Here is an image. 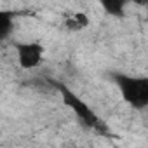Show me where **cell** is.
I'll return each mask as SVG.
<instances>
[{
    "label": "cell",
    "mask_w": 148,
    "mask_h": 148,
    "mask_svg": "<svg viewBox=\"0 0 148 148\" xmlns=\"http://www.w3.org/2000/svg\"><path fill=\"white\" fill-rule=\"evenodd\" d=\"M64 26H66V30H70V32H79V30H82V26L77 23V19L75 18H68V19H64Z\"/></svg>",
    "instance_id": "7"
},
{
    "label": "cell",
    "mask_w": 148,
    "mask_h": 148,
    "mask_svg": "<svg viewBox=\"0 0 148 148\" xmlns=\"http://www.w3.org/2000/svg\"><path fill=\"white\" fill-rule=\"evenodd\" d=\"M146 9H148V7H146Z\"/></svg>",
    "instance_id": "8"
},
{
    "label": "cell",
    "mask_w": 148,
    "mask_h": 148,
    "mask_svg": "<svg viewBox=\"0 0 148 148\" xmlns=\"http://www.w3.org/2000/svg\"><path fill=\"white\" fill-rule=\"evenodd\" d=\"M14 28V14L9 11H2L0 12V38L5 40Z\"/></svg>",
    "instance_id": "5"
},
{
    "label": "cell",
    "mask_w": 148,
    "mask_h": 148,
    "mask_svg": "<svg viewBox=\"0 0 148 148\" xmlns=\"http://www.w3.org/2000/svg\"><path fill=\"white\" fill-rule=\"evenodd\" d=\"M113 82L117 84L122 99L132 108L148 106V79L146 77H131L124 73H113Z\"/></svg>",
    "instance_id": "1"
},
{
    "label": "cell",
    "mask_w": 148,
    "mask_h": 148,
    "mask_svg": "<svg viewBox=\"0 0 148 148\" xmlns=\"http://www.w3.org/2000/svg\"><path fill=\"white\" fill-rule=\"evenodd\" d=\"M101 4L103 11L110 16H115V18H122L124 12H125V4L129 0H98Z\"/></svg>",
    "instance_id": "4"
},
{
    "label": "cell",
    "mask_w": 148,
    "mask_h": 148,
    "mask_svg": "<svg viewBox=\"0 0 148 148\" xmlns=\"http://www.w3.org/2000/svg\"><path fill=\"white\" fill-rule=\"evenodd\" d=\"M18 54V63L23 70H33L42 63L44 58V45L38 42H23L14 45Z\"/></svg>",
    "instance_id": "3"
},
{
    "label": "cell",
    "mask_w": 148,
    "mask_h": 148,
    "mask_svg": "<svg viewBox=\"0 0 148 148\" xmlns=\"http://www.w3.org/2000/svg\"><path fill=\"white\" fill-rule=\"evenodd\" d=\"M73 18L77 19V23H79L82 28H87V26L91 25V19H89V16H87L86 12H77V14H73Z\"/></svg>",
    "instance_id": "6"
},
{
    "label": "cell",
    "mask_w": 148,
    "mask_h": 148,
    "mask_svg": "<svg viewBox=\"0 0 148 148\" xmlns=\"http://www.w3.org/2000/svg\"><path fill=\"white\" fill-rule=\"evenodd\" d=\"M56 87H58V91H59V94H61L63 103L77 115V119H79L86 127L94 129V131L103 132V134L108 132V129H106V125L103 124V120L92 112V108H91L84 99H80L75 92L70 91V89H68L66 86H63V84H56Z\"/></svg>",
    "instance_id": "2"
}]
</instances>
